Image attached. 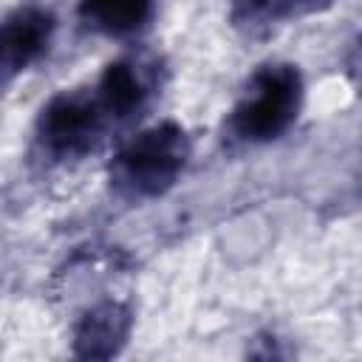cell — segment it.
Listing matches in <instances>:
<instances>
[{"instance_id": "obj_1", "label": "cell", "mask_w": 362, "mask_h": 362, "mask_svg": "<svg viewBox=\"0 0 362 362\" xmlns=\"http://www.w3.org/2000/svg\"><path fill=\"white\" fill-rule=\"evenodd\" d=\"M189 158V139L181 124L161 122L130 139L110 164V184L119 195L144 201L167 192Z\"/></svg>"}, {"instance_id": "obj_2", "label": "cell", "mask_w": 362, "mask_h": 362, "mask_svg": "<svg viewBox=\"0 0 362 362\" xmlns=\"http://www.w3.org/2000/svg\"><path fill=\"white\" fill-rule=\"evenodd\" d=\"M303 102V79L300 71L288 62L260 65L240 102L229 116V130L235 139L249 144H263L280 139L297 119Z\"/></svg>"}, {"instance_id": "obj_3", "label": "cell", "mask_w": 362, "mask_h": 362, "mask_svg": "<svg viewBox=\"0 0 362 362\" xmlns=\"http://www.w3.org/2000/svg\"><path fill=\"white\" fill-rule=\"evenodd\" d=\"M107 116L88 90L57 93L37 119V144L51 158H79L102 136Z\"/></svg>"}, {"instance_id": "obj_4", "label": "cell", "mask_w": 362, "mask_h": 362, "mask_svg": "<svg viewBox=\"0 0 362 362\" xmlns=\"http://www.w3.org/2000/svg\"><path fill=\"white\" fill-rule=\"evenodd\" d=\"M54 11L45 6H23L0 23V85L11 82L34 59H40L54 34Z\"/></svg>"}, {"instance_id": "obj_5", "label": "cell", "mask_w": 362, "mask_h": 362, "mask_svg": "<svg viewBox=\"0 0 362 362\" xmlns=\"http://www.w3.org/2000/svg\"><path fill=\"white\" fill-rule=\"evenodd\" d=\"M93 93H96L107 122H124L136 110H141V105L150 93V79L139 62L119 59L105 68Z\"/></svg>"}, {"instance_id": "obj_6", "label": "cell", "mask_w": 362, "mask_h": 362, "mask_svg": "<svg viewBox=\"0 0 362 362\" xmlns=\"http://www.w3.org/2000/svg\"><path fill=\"white\" fill-rule=\"evenodd\" d=\"M130 328V311L122 303H102L90 308L76 328V354L105 359L119 351Z\"/></svg>"}, {"instance_id": "obj_7", "label": "cell", "mask_w": 362, "mask_h": 362, "mask_svg": "<svg viewBox=\"0 0 362 362\" xmlns=\"http://www.w3.org/2000/svg\"><path fill=\"white\" fill-rule=\"evenodd\" d=\"M153 14V0H79L85 28L105 37H130Z\"/></svg>"}, {"instance_id": "obj_8", "label": "cell", "mask_w": 362, "mask_h": 362, "mask_svg": "<svg viewBox=\"0 0 362 362\" xmlns=\"http://www.w3.org/2000/svg\"><path fill=\"white\" fill-rule=\"evenodd\" d=\"M334 0H232V20L240 28L257 31L280 20L303 17L328 8Z\"/></svg>"}]
</instances>
